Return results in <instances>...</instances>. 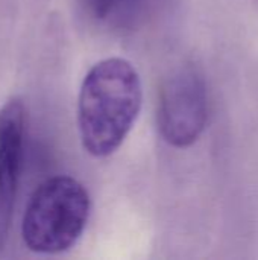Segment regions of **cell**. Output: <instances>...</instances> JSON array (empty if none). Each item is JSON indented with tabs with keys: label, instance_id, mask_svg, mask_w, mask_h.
<instances>
[{
	"label": "cell",
	"instance_id": "6da1fadb",
	"mask_svg": "<svg viewBox=\"0 0 258 260\" xmlns=\"http://www.w3.org/2000/svg\"><path fill=\"white\" fill-rule=\"evenodd\" d=\"M141 79L123 58H106L85 75L78 101V125L85 151L94 157L116 152L138 117Z\"/></svg>",
	"mask_w": 258,
	"mask_h": 260
},
{
	"label": "cell",
	"instance_id": "7a4b0ae2",
	"mask_svg": "<svg viewBox=\"0 0 258 260\" xmlns=\"http://www.w3.org/2000/svg\"><path fill=\"white\" fill-rule=\"evenodd\" d=\"M90 216L85 187L67 175L50 177L32 193L21 224L26 247L40 254H58L73 247Z\"/></svg>",
	"mask_w": 258,
	"mask_h": 260
},
{
	"label": "cell",
	"instance_id": "3957f363",
	"mask_svg": "<svg viewBox=\"0 0 258 260\" xmlns=\"http://www.w3.org/2000/svg\"><path fill=\"white\" fill-rule=\"evenodd\" d=\"M157 120L163 139L175 148H187L201 137L208 120V90L195 67H179L163 81Z\"/></svg>",
	"mask_w": 258,
	"mask_h": 260
},
{
	"label": "cell",
	"instance_id": "277c9868",
	"mask_svg": "<svg viewBox=\"0 0 258 260\" xmlns=\"http://www.w3.org/2000/svg\"><path fill=\"white\" fill-rule=\"evenodd\" d=\"M24 105L14 98L0 108V250L11 224L24 154Z\"/></svg>",
	"mask_w": 258,
	"mask_h": 260
},
{
	"label": "cell",
	"instance_id": "5b68a950",
	"mask_svg": "<svg viewBox=\"0 0 258 260\" xmlns=\"http://www.w3.org/2000/svg\"><path fill=\"white\" fill-rule=\"evenodd\" d=\"M146 0H84L88 14L100 21H114L128 26L135 21Z\"/></svg>",
	"mask_w": 258,
	"mask_h": 260
}]
</instances>
